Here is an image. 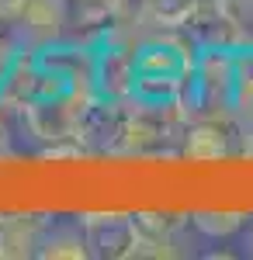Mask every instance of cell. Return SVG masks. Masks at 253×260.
<instances>
[{"label": "cell", "mask_w": 253, "mask_h": 260, "mask_svg": "<svg viewBox=\"0 0 253 260\" xmlns=\"http://www.w3.org/2000/svg\"><path fill=\"white\" fill-rule=\"evenodd\" d=\"M246 253L253 257V225H250V233H246Z\"/></svg>", "instance_id": "14"}, {"label": "cell", "mask_w": 253, "mask_h": 260, "mask_svg": "<svg viewBox=\"0 0 253 260\" xmlns=\"http://www.w3.org/2000/svg\"><path fill=\"white\" fill-rule=\"evenodd\" d=\"M139 7H142L146 21H153L156 28L177 31V28H187V21L195 18L201 0H139Z\"/></svg>", "instance_id": "10"}, {"label": "cell", "mask_w": 253, "mask_h": 260, "mask_svg": "<svg viewBox=\"0 0 253 260\" xmlns=\"http://www.w3.org/2000/svg\"><path fill=\"white\" fill-rule=\"evenodd\" d=\"M24 45H42V42L62 39L66 31V0H28L21 21L14 24Z\"/></svg>", "instance_id": "6"}, {"label": "cell", "mask_w": 253, "mask_h": 260, "mask_svg": "<svg viewBox=\"0 0 253 260\" xmlns=\"http://www.w3.org/2000/svg\"><path fill=\"white\" fill-rule=\"evenodd\" d=\"M35 257H45V260H83V257H90V246H87V236L80 229V219H77V225H49Z\"/></svg>", "instance_id": "9"}, {"label": "cell", "mask_w": 253, "mask_h": 260, "mask_svg": "<svg viewBox=\"0 0 253 260\" xmlns=\"http://www.w3.org/2000/svg\"><path fill=\"white\" fill-rule=\"evenodd\" d=\"M80 229L87 236L90 257L101 260H132L139 257V225L136 212H87L80 215Z\"/></svg>", "instance_id": "4"}, {"label": "cell", "mask_w": 253, "mask_h": 260, "mask_svg": "<svg viewBox=\"0 0 253 260\" xmlns=\"http://www.w3.org/2000/svg\"><path fill=\"white\" fill-rule=\"evenodd\" d=\"M239 42H253V0H212Z\"/></svg>", "instance_id": "12"}, {"label": "cell", "mask_w": 253, "mask_h": 260, "mask_svg": "<svg viewBox=\"0 0 253 260\" xmlns=\"http://www.w3.org/2000/svg\"><path fill=\"white\" fill-rule=\"evenodd\" d=\"M198 45L180 35H149L136 42V70L129 104L139 108H184L195 73Z\"/></svg>", "instance_id": "1"}, {"label": "cell", "mask_w": 253, "mask_h": 260, "mask_svg": "<svg viewBox=\"0 0 253 260\" xmlns=\"http://www.w3.org/2000/svg\"><path fill=\"white\" fill-rule=\"evenodd\" d=\"M229 115L239 128H253V42L233 45V98Z\"/></svg>", "instance_id": "7"}, {"label": "cell", "mask_w": 253, "mask_h": 260, "mask_svg": "<svg viewBox=\"0 0 253 260\" xmlns=\"http://www.w3.org/2000/svg\"><path fill=\"white\" fill-rule=\"evenodd\" d=\"M136 70V42H125L121 31L104 28L94 39V94L108 101H129Z\"/></svg>", "instance_id": "3"}, {"label": "cell", "mask_w": 253, "mask_h": 260, "mask_svg": "<svg viewBox=\"0 0 253 260\" xmlns=\"http://www.w3.org/2000/svg\"><path fill=\"white\" fill-rule=\"evenodd\" d=\"M28 0H0V24H18Z\"/></svg>", "instance_id": "13"}, {"label": "cell", "mask_w": 253, "mask_h": 260, "mask_svg": "<svg viewBox=\"0 0 253 260\" xmlns=\"http://www.w3.org/2000/svg\"><path fill=\"white\" fill-rule=\"evenodd\" d=\"M187 222L208 240H229L239 229L250 225V215H243V212H195V215H187Z\"/></svg>", "instance_id": "11"}, {"label": "cell", "mask_w": 253, "mask_h": 260, "mask_svg": "<svg viewBox=\"0 0 253 260\" xmlns=\"http://www.w3.org/2000/svg\"><path fill=\"white\" fill-rule=\"evenodd\" d=\"M49 222L39 215H0V260L35 257Z\"/></svg>", "instance_id": "8"}, {"label": "cell", "mask_w": 253, "mask_h": 260, "mask_svg": "<svg viewBox=\"0 0 253 260\" xmlns=\"http://www.w3.org/2000/svg\"><path fill=\"white\" fill-rule=\"evenodd\" d=\"M243 128L233 118H195L184 132L180 149L191 160H222L236 149V136Z\"/></svg>", "instance_id": "5"}, {"label": "cell", "mask_w": 253, "mask_h": 260, "mask_svg": "<svg viewBox=\"0 0 253 260\" xmlns=\"http://www.w3.org/2000/svg\"><path fill=\"white\" fill-rule=\"evenodd\" d=\"M233 45H198L195 73L184 94L187 118H233L229 98H233Z\"/></svg>", "instance_id": "2"}]
</instances>
